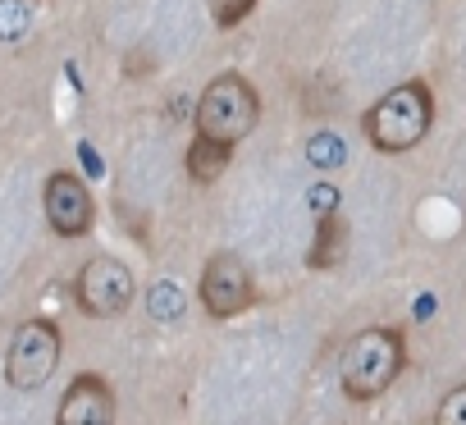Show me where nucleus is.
Wrapping results in <instances>:
<instances>
[{"mask_svg":"<svg viewBox=\"0 0 466 425\" xmlns=\"http://www.w3.org/2000/svg\"><path fill=\"white\" fill-rule=\"evenodd\" d=\"M430 128H434V92L425 78L398 83L361 115V133L380 156H402V151L420 147Z\"/></svg>","mask_w":466,"mask_h":425,"instance_id":"1","label":"nucleus"},{"mask_svg":"<svg viewBox=\"0 0 466 425\" xmlns=\"http://www.w3.org/2000/svg\"><path fill=\"white\" fill-rule=\"evenodd\" d=\"M407 366V343H402V329L393 325H370L361 334H352L343 343V357H339V384L352 402H375L380 393L393 389V379L402 375Z\"/></svg>","mask_w":466,"mask_h":425,"instance_id":"2","label":"nucleus"},{"mask_svg":"<svg viewBox=\"0 0 466 425\" xmlns=\"http://www.w3.org/2000/svg\"><path fill=\"white\" fill-rule=\"evenodd\" d=\"M192 124H197V137H210L219 147H238L261 124V92L238 69H224L201 87Z\"/></svg>","mask_w":466,"mask_h":425,"instance_id":"3","label":"nucleus"},{"mask_svg":"<svg viewBox=\"0 0 466 425\" xmlns=\"http://www.w3.org/2000/svg\"><path fill=\"white\" fill-rule=\"evenodd\" d=\"M133 298H137V279H133V270L119 257H92L78 270V279H74V302L92 320L124 316L133 307Z\"/></svg>","mask_w":466,"mask_h":425,"instance_id":"4","label":"nucleus"},{"mask_svg":"<svg viewBox=\"0 0 466 425\" xmlns=\"http://www.w3.org/2000/svg\"><path fill=\"white\" fill-rule=\"evenodd\" d=\"M60 348H65V339L51 320H24L10 339V352H5V379L24 393L42 389L60 366Z\"/></svg>","mask_w":466,"mask_h":425,"instance_id":"5","label":"nucleus"},{"mask_svg":"<svg viewBox=\"0 0 466 425\" xmlns=\"http://www.w3.org/2000/svg\"><path fill=\"white\" fill-rule=\"evenodd\" d=\"M197 298L206 307V316L215 320H233L238 311H248L257 302V284L248 275V266L233 257V252H215L201 270V284H197Z\"/></svg>","mask_w":466,"mask_h":425,"instance_id":"6","label":"nucleus"},{"mask_svg":"<svg viewBox=\"0 0 466 425\" xmlns=\"http://www.w3.org/2000/svg\"><path fill=\"white\" fill-rule=\"evenodd\" d=\"M42 210H46V225L60 238H83L96 225V201L92 187L74 174V169H56L42 187Z\"/></svg>","mask_w":466,"mask_h":425,"instance_id":"7","label":"nucleus"},{"mask_svg":"<svg viewBox=\"0 0 466 425\" xmlns=\"http://www.w3.org/2000/svg\"><path fill=\"white\" fill-rule=\"evenodd\" d=\"M56 425H115V389L101 375H78L60 398Z\"/></svg>","mask_w":466,"mask_h":425,"instance_id":"8","label":"nucleus"},{"mask_svg":"<svg viewBox=\"0 0 466 425\" xmlns=\"http://www.w3.org/2000/svg\"><path fill=\"white\" fill-rule=\"evenodd\" d=\"M348 243H352V229H348V220L339 216H320L316 220V238H311V252H307V266L311 270H334L343 257H348Z\"/></svg>","mask_w":466,"mask_h":425,"instance_id":"9","label":"nucleus"},{"mask_svg":"<svg viewBox=\"0 0 466 425\" xmlns=\"http://www.w3.org/2000/svg\"><path fill=\"white\" fill-rule=\"evenodd\" d=\"M228 160H233V147H219V142H210V137H192V147H187V156H183V165H187V178L192 183H215L224 169H228Z\"/></svg>","mask_w":466,"mask_h":425,"instance_id":"10","label":"nucleus"},{"mask_svg":"<svg viewBox=\"0 0 466 425\" xmlns=\"http://www.w3.org/2000/svg\"><path fill=\"white\" fill-rule=\"evenodd\" d=\"M206 10H210V19H215V28H238V24H248L252 19V10H257V0H206Z\"/></svg>","mask_w":466,"mask_h":425,"instance_id":"11","label":"nucleus"},{"mask_svg":"<svg viewBox=\"0 0 466 425\" xmlns=\"http://www.w3.org/2000/svg\"><path fill=\"white\" fill-rule=\"evenodd\" d=\"M307 156H311V165L316 169H339L348 156H343V137H334V133H316L311 142H307Z\"/></svg>","mask_w":466,"mask_h":425,"instance_id":"12","label":"nucleus"},{"mask_svg":"<svg viewBox=\"0 0 466 425\" xmlns=\"http://www.w3.org/2000/svg\"><path fill=\"white\" fill-rule=\"evenodd\" d=\"M434 425H466V384H452V389L439 398Z\"/></svg>","mask_w":466,"mask_h":425,"instance_id":"13","label":"nucleus"},{"mask_svg":"<svg viewBox=\"0 0 466 425\" xmlns=\"http://www.w3.org/2000/svg\"><path fill=\"white\" fill-rule=\"evenodd\" d=\"M28 33V5H19V0H0V37L15 42Z\"/></svg>","mask_w":466,"mask_h":425,"instance_id":"14","label":"nucleus"},{"mask_svg":"<svg viewBox=\"0 0 466 425\" xmlns=\"http://www.w3.org/2000/svg\"><path fill=\"white\" fill-rule=\"evenodd\" d=\"M151 316L156 320H178L183 316V298H178L174 284H156L151 288Z\"/></svg>","mask_w":466,"mask_h":425,"instance_id":"15","label":"nucleus"},{"mask_svg":"<svg viewBox=\"0 0 466 425\" xmlns=\"http://www.w3.org/2000/svg\"><path fill=\"white\" fill-rule=\"evenodd\" d=\"M311 210H316V220H320V216H334V210H339L334 183H316V187H311Z\"/></svg>","mask_w":466,"mask_h":425,"instance_id":"16","label":"nucleus"}]
</instances>
